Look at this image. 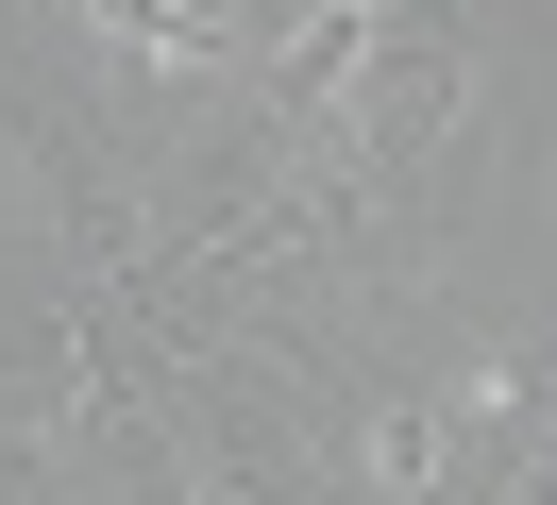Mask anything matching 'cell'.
Returning <instances> with one entry per match:
<instances>
[{
  "label": "cell",
  "instance_id": "cell-1",
  "mask_svg": "<svg viewBox=\"0 0 557 505\" xmlns=\"http://www.w3.org/2000/svg\"><path fill=\"white\" fill-rule=\"evenodd\" d=\"M321 471H338V505H440V489H456V421H440V388H372L338 438H321Z\"/></svg>",
  "mask_w": 557,
  "mask_h": 505
},
{
  "label": "cell",
  "instance_id": "cell-2",
  "mask_svg": "<svg viewBox=\"0 0 557 505\" xmlns=\"http://www.w3.org/2000/svg\"><path fill=\"white\" fill-rule=\"evenodd\" d=\"M321 17H355V34H406V17H422V0H321Z\"/></svg>",
  "mask_w": 557,
  "mask_h": 505
}]
</instances>
